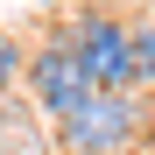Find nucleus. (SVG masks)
<instances>
[{"label":"nucleus","mask_w":155,"mask_h":155,"mask_svg":"<svg viewBox=\"0 0 155 155\" xmlns=\"http://www.w3.org/2000/svg\"><path fill=\"white\" fill-rule=\"evenodd\" d=\"M141 120L148 113L134 92H85L71 113H57V148L64 155H134Z\"/></svg>","instance_id":"f257e3e1"},{"label":"nucleus","mask_w":155,"mask_h":155,"mask_svg":"<svg viewBox=\"0 0 155 155\" xmlns=\"http://www.w3.org/2000/svg\"><path fill=\"white\" fill-rule=\"evenodd\" d=\"M64 42L92 92H141L134 85V28L120 14H85L78 28H64Z\"/></svg>","instance_id":"f03ea898"},{"label":"nucleus","mask_w":155,"mask_h":155,"mask_svg":"<svg viewBox=\"0 0 155 155\" xmlns=\"http://www.w3.org/2000/svg\"><path fill=\"white\" fill-rule=\"evenodd\" d=\"M21 71H28V85H35V99H42V113H49V120H57V113H71L78 99L92 92V85H85V71H78V57H71V42H64V35L49 42V49H35V57L21 64Z\"/></svg>","instance_id":"7ed1b4c3"},{"label":"nucleus","mask_w":155,"mask_h":155,"mask_svg":"<svg viewBox=\"0 0 155 155\" xmlns=\"http://www.w3.org/2000/svg\"><path fill=\"white\" fill-rule=\"evenodd\" d=\"M134 85H155V35L134 28Z\"/></svg>","instance_id":"20e7f679"},{"label":"nucleus","mask_w":155,"mask_h":155,"mask_svg":"<svg viewBox=\"0 0 155 155\" xmlns=\"http://www.w3.org/2000/svg\"><path fill=\"white\" fill-rule=\"evenodd\" d=\"M21 64H28V49H21L14 35H0V92H7L14 78H21Z\"/></svg>","instance_id":"39448f33"}]
</instances>
